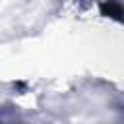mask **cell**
Segmentation results:
<instances>
[{
	"label": "cell",
	"instance_id": "cell-1",
	"mask_svg": "<svg viewBox=\"0 0 124 124\" xmlns=\"http://www.w3.org/2000/svg\"><path fill=\"white\" fill-rule=\"evenodd\" d=\"M101 14L103 16H108L116 21H122V6L116 2V0H107L101 4Z\"/></svg>",
	"mask_w": 124,
	"mask_h": 124
}]
</instances>
